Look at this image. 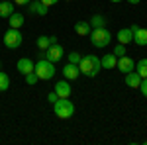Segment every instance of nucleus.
<instances>
[{"instance_id":"1","label":"nucleus","mask_w":147,"mask_h":145,"mask_svg":"<svg viewBox=\"0 0 147 145\" xmlns=\"http://www.w3.org/2000/svg\"><path fill=\"white\" fill-rule=\"evenodd\" d=\"M79 71L86 77H96L98 73L102 71V63H100V57H96L94 53H88V55H82L79 63Z\"/></svg>"},{"instance_id":"2","label":"nucleus","mask_w":147,"mask_h":145,"mask_svg":"<svg viewBox=\"0 0 147 145\" xmlns=\"http://www.w3.org/2000/svg\"><path fill=\"white\" fill-rule=\"evenodd\" d=\"M55 63H51L49 59H39L34 67V73L39 77V80H49L55 77Z\"/></svg>"},{"instance_id":"3","label":"nucleus","mask_w":147,"mask_h":145,"mask_svg":"<svg viewBox=\"0 0 147 145\" xmlns=\"http://www.w3.org/2000/svg\"><path fill=\"white\" fill-rule=\"evenodd\" d=\"M53 112H55L57 118L69 120L75 114V104L69 100V98H57V102H53Z\"/></svg>"},{"instance_id":"4","label":"nucleus","mask_w":147,"mask_h":145,"mask_svg":"<svg viewBox=\"0 0 147 145\" xmlns=\"http://www.w3.org/2000/svg\"><path fill=\"white\" fill-rule=\"evenodd\" d=\"M90 43L94 45V47H98V49H102V47H106V45L112 41V34H110V30H106V28H94V30H90Z\"/></svg>"},{"instance_id":"5","label":"nucleus","mask_w":147,"mask_h":145,"mask_svg":"<svg viewBox=\"0 0 147 145\" xmlns=\"http://www.w3.org/2000/svg\"><path fill=\"white\" fill-rule=\"evenodd\" d=\"M24 41V35L20 34V30H16V28H10L6 34H4V45L8 47V49H18Z\"/></svg>"},{"instance_id":"6","label":"nucleus","mask_w":147,"mask_h":145,"mask_svg":"<svg viewBox=\"0 0 147 145\" xmlns=\"http://www.w3.org/2000/svg\"><path fill=\"white\" fill-rule=\"evenodd\" d=\"M129 28L134 32V43L139 45V47H145L147 45V28H139L136 24H131Z\"/></svg>"},{"instance_id":"7","label":"nucleus","mask_w":147,"mask_h":145,"mask_svg":"<svg viewBox=\"0 0 147 145\" xmlns=\"http://www.w3.org/2000/svg\"><path fill=\"white\" fill-rule=\"evenodd\" d=\"M45 59H49L51 63L61 61V59H63V47H61L59 43H53L51 47H47L45 49Z\"/></svg>"},{"instance_id":"8","label":"nucleus","mask_w":147,"mask_h":145,"mask_svg":"<svg viewBox=\"0 0 147 145\" xmlns=\"http://www.w3.org/2000/svg\"><path fill=\"white\" fill-rule=\"evenodd\" d=\"M34 67L35 63L32 59H28V57H22V59H18V63H16V69H18V73H22L24 77L28 75V73H34Z\"/></svg>"},{"instance_id":"9","label":"nucleus","mask_w":147,"mask_h":145,"mask_svg":"<svg viewBox=\"0 0 147 145\" xmlns=\"http://www.w3.org/2000/svg\"><path fill=\"white\" fill-rule=\"evenodd\" d=\"M116 67H118V71H120V73H131V71H134V69H136V63H134V59H131V57H127V55H124V57H120V59H118V65H116Z\"/></svg>"},{"instance_id":"10","label":"nucleus","mask_w":147,"mask_h":145,"mask_svg":"<svg viewBox=\"0 0 147 145\" xmlns=\"http://www.w3.org/2000/svg\"><path fill=\"white\" fill-rule=\"evenodd\" d=\"M53 90L57 92V96H59V98H69V96H71V84H69L67 78L55 82V88H53Z\"/></svg>"},{"instance_id":"11","label":"nucleus","mask_w":147,"mask_h":145,"mask_svg":"<svg viewBox=\"0 0 147 145\" xmlns=\"http://www.w3.org/2000/svg\"><path fill=\"white\" fill-rule=\"evenodd\" d=\"M28 8L32 14H37V16H45L47 12H49V6H45L41 0H32L30 4H28Z\"/></svg>"},{"instance_id":"12","label":"nucleus","mask_w":147,"mask_h":145,"mask_svg":"<svg viewBox=\"0 0 147 145\" xmlns=\"http://www.w3.org/2000/svg\"><path fill=\"white\" fill-rule=\"evenodd\" d=\"M116 39H118V43L122 45H127L134 41V32H131V28H122L120 32H118V35H116Z\"/></svg>"},{"instance_id":"13","label":"nucleus","mask_w":147,"mask_h":145,"mask_svg":"<svg viewBox=\"0 0 147 145\" xmlns=\"http://www.w3.org/2000/svg\"><path fill=\"white\" fill-rule=\"evenodd\" d=\"M79 65H75V63H67L65 67H63V77L67 78V80H75V78H79Z\"/></svg>"},{"instance_id":"14","label":"nucleus","mask_w":147,"mask_h":145,"mask_svg":"<svg viewBox=\"0 0 147 145\" xmlns=\"http://www.w3.org/2000/svg\"><path fill=\"white\" fill-rule=\"evenodd\" d=\"M12 12H16V4L10 0H0V18H8Z\"/></svg>"},{"instance_id":"15","label":"nucleus","mask_w":147,"mask_h":145,"mask_svg":"<svg viewBox=\"0 0 147 145\" xmlns=\"http://www.w3.org/2000/svg\"><path fill=\"white\" fill-rule=\"evenodd\" d=\"M53 43H57L55 35H39V37H37V47H39L41 51H45L47 47H51Z\"/></svg>"},{"instance_id":"16","label":"nucleus","mask_w":147,"mask_h":145,"mask_svg":"<svg viewBox=\"0 0 147 145\" xmlns=\"http://www.w3.org/2000/svg\"><path fill=\"white\" fill-rule=\"evenodd\" d=\"M125 84H127L129 88H139V84H141V77L137 75L136 71L125 73Z\"/></svg>"},{"instance_id":"17","label":"nucleus","mask_w":147,"mask_h":145,"mask_svg":"<svg viewBox=\"0 0 147 145\" xmlns=\"http://www.w3.org/2000/svg\"><path fill=\"white\" fill-rule=\"evenodd\" d=\"M8 20H10V28H16V30H20L24 26V14L22 12H12L10 16H8Z\"/></svg>"},{"instance_id":"18","label":"nucleus","mask_w":147,"mask_h":145,"mask_svg":"<svg viewBox=\"0 0 147 145\" xmlns=\"http://www.w3.org/2000/svg\"><path fill=\"white\" fill-rule=\"evenodd\" d=\"M100 63H102V69H114L118 65V57L114 55V53H106L100 59Z\"/></svg>"},{"instance_id":"19","label":"nucleus","mask_w":147,"mask_h":145,"mask_svg":"<svg viewBox=\"0 0 147 145\" xmlns=\"http://www.w3.org/2000/svg\"><path fill=\"white\" fill-rule=\"evenodd\" d=\"M88 24H90L92 30H94V28H106V18H104L102 14H94Z\"/></svg>"},{"instance_id":"20","label":"nucleus","mask_w":147,"mask_h":145,"mask_svg":"<svg viewBox=\"0 0 147 145\" xmlns=\"http://www.w3.org/2000/svg\"><path fill=\"white\" fill-rule=\"evenodd\" d=\"M134 71H136L141 78H147V59H139L136 63V69H134Z\"/></svg>"},{"instance_id":"21","label":"nucleus","mask_w":147,"mask_h":145,"mask_svg":"<svg viewBox=\"0 0 147 145\" xmlns=\"http://www.w3.org/2000/svg\"><path fill=\"white\" fill-rule=\"evenodd\" d=\"M90 30H92V28H90V24H88V22H77V24H75V32H77L79 35H88V34H90Z\"/></svg>"},{"instance_id":"22","label":"nucleus","mask_w":147,"mask_h":145,"mask_svg":"<svg viewBox=\"0 0 147 145\" xmlns=\"http://www.w3.org/2000/svg\"><path fill=\"white\" fill-rule=\"evenodd\" d=\"M8 88H10V77L4 71H0V92H6Z\"/></svg>"},{"instance_id":"23","label":"nucleus","mask_w":147,"mask_h":145,"mask_svg":"<svg viewBox=\"0 0 147 145\" xmlns=\"http://www.w3.org/2000/svg\"><path fill=\"white\" fill-rule=\"evenodd\" d=\"M80 59H82V55H80L79 51H71V53H69V63H75V65H79Z\"/></svg>"},{"instance_id":"24","label":"nucleus","mask_w":147,"mask_h":145,"mask_svg":"<svg viewBox=\"0 0 147 145\" xmlns=\"http://www.w3.org/2000/svg\"><path fill=\"white\" fill-rule=\"evenodd\" d=\"M125 53H127V51H125V45L118 43V45H116V47H114V55L118 57V59H120V57H124Z\"/></svg>"},{"instance_id":"25","label":"nucleus","mask_w":147,"mask_h":145,"mask_svg":"<svg viewBox=\"0 0 147 145\" xmlns=\"http://www.w3.org/2000/svg\"><path fill=\"white\" fill-rule=\"evenodd\" d=\"M37 80H39V77H37L35 73H28V75H26V82H28V84H32V86L37 84Z\"/></svg>"},{"instance_id":"26","label":"nucleus","mask_w":147,"mask_h":145,"mask_svg":"<svg viewBox=\"0 0 147 145\" xmlns=\"http://www.w3.org/2000/svg\"><path fill=\"white\" fill-rule=\"evenodd\" d=\"M139 88H141V94L147 98V78H141V84H139Z\"/></svg>"},{"instance_id":"27","label":"nucleus","mask_w":147,"mask_h":145,"mask_svg":"<svg viewBox=\"0 0 147 145\" xmlns=\"http://www.w3.org/2000/svg\"><path fill=\"white\" fill-rule=\"evenodd\" d=\"M57 98H59V96H57V92H55V90L47 94V102H51V104H53V102H57Z\"/></svg>"},{"instance_id":"28","label":"nucleus","mask_w":147,"mask_h":145,"mask_svg":"<svg viewBox=\"0 0 147 145\" xmlns=\"http://www.w3.org/2000/svg\"><path fill=\"white\" fill-rule=\"evenodd\" d=\"M12 2H14V4H18V6H28L32 0H12Z\"/></svg>"},{"instance_id":"29","label":"nucleus","mask_w":147,"mask_h":145,"mask_svg":"<svg viewBox=\"0 0 147 145\" xmlns=\"http://www.w3.org/2000/svg\"><path fill=\"white\" fill-rule=\"evenodd\" d=\"M41 2H43L45 6H53V4H57V2H59V0H41Z\"/></svg>"},{"instance_id":"30","label":"nucleus","mask_w":147,"mask_h":145,"mask_svg":"<svg viewBox=\"0 0 147 145\" xmlns=\"http://www.w3.org/2000/svg\"><path fill=\"white\" fill-rule=\"evenodd\" d=\"M125 2H129V4H139L141 0H125Z\"/></svg>"},{"instance_id":"31","label":"nucleus","mask_w":147,"mask_h":145,"mask_svg":"<svg viewBox=\"0 0 147 145\" xmlns=\"http://www.w3.org/2000/svg\"><path fill=\"white\" fill-rule=\"evenodd\" d=\"M110 2H122V0H110Z\"/></svg>"},{"instance_id":"32","label":"nucleus","mask_w":147,"mask_h":145,"mask_svg":"<svg viewBox=\"0 0 147 145\" xmlns=\"http://www.w3.org/2000/svg\"><path fill=\"white\" fill-rule=\"evenodd\" d=\"M0 71H2V63H0Z\"/></svg>"}]
</instances>
